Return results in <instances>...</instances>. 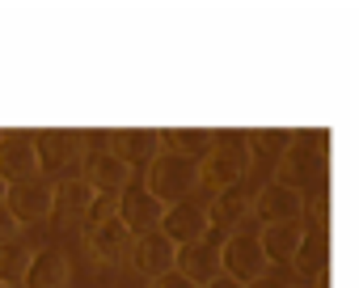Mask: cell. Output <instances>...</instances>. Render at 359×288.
Here are the masks:
<instances>
[{
	"mask_svg": "<svg viewBox=\"0 0 359 288\" xmlns=\"http://www.w3.org/2000/svg\"><path fill=\"white\" fill-rule=\"evenodd\" d=\"M220 267H224V275H233V280H241V284H250V280H258V275L271 271V263H266V254H262L254 229L229 233V242L220 246Z\"/></svg>",
	"mask_w": 359,
	"mask_h": 288,
	"instance_id": "cell-7",
	"label": "cell"
},
{
	"mask_svg": "<svg viewBox=\"0 0 359 288\" xmlns=\"http://www.w3.org/2000/svg\"><path fill=\"white\" fill-rule=\"evenodd\" d=\"M304 225L300 221H279V225H262L258 229V246L266 254V263H292L296 254V242H300Z\"/></svg>",
	"mask_w": 359,
	"mask_h": 288,
	"instance_id": "cell-21",
	"label": "cell"
},
{
	"mask_svg": "<svg viewBox=\"0 0 359 288\" xmlns=\"http://www.w3.org/2000/svg\"><path fill=\"white\" fill-rule=\"evenodd\" d=\"M173 254H177V246L165 237V233H144V237H135V246H131V267L140 271V275H161V271H173Z\"/></svg>",
	"mask_w": 359,
	"mask_h": 288,
	"instance_id": "cell-18",
	"label": "cell"
},
{
	"mask_svg": "<svg viewBox=\"0 0 359 288\" xmlns=\"http://www.w3.org/2000/svg\"><path fill=\"white\" fill-rule=\"evenodd\" d=\"M5 208H9V216H13L18 225L51 221V178L34 174V178H22V183H9Z\"/></svg>",
	"mask_w": 359,
	"mask_h": 288,
	"instance_id": "cell-8",
	"label": "cell"
},
{
	"mask_svg": "<svg viewBox=\"0 0 359 288\" xmlns=\"http://www.w3.org/2000/svg\"><path fill=\"white\" fill-rule=\"evenodd\" d=\"M110 149L127 166H135V162L148 166L161 153V140H156V127H123V131H110Z\"/></svg>",
	"mask_w": 359,
	"mask_h": 288,
	"instance_id": "cell-20",
	"label": "cell"
},
{
	"mask_svg": "<svg viewBox=\"0 0 359 288\" xmlns=\"http://www.w3.org/2000/svg\"><path fill=\"white\" fill-rule=\"evenodd\" d=\"M148 288H195V284L187 275H177V271H161V275L148 280Z\"/></svg>",
	"mask_w": 359,
	"mask_h": 288,
	"instance_id": "cell-27",
	"label": "cell"
},
{
	"mask_svg": "<svg viewBox=\"0 0 359 288\" xmlns=\"http://www.w3.org/2000/svg\"><path fill=\"white\" fill-rule=\"evenodd\" d=\"M203 288H245L241 280H233V275H216L212 284H203Z\"/></svg>",
	"mask_w": 359,
	"mask_h": 288,
	"instance_id": "cell-29",
	"label": "cell"
},
{
	"mask_svg": "<svg viewBox=\"0 0 359 288\" xmlns=\"http://www.w3.org/2000/svg\"><path fill=\"white\" fill-rule=\"evenodd\" d=\"M30 254H34L30 242H5V246H0V284H5V288L22 284L26 267H30Z\"/></svg>",
	"mask_w": 359,
	"mask_h": 288,
	"instance_id": "cell-22",
	"label": "cell"
},
{
	"mask_svg": "<svg viewBox=\"0 0 359 288\" xmlns=\"http://www.w3.org/2000/svg\"><path fill=\"white\" fill-rule=\"evenodd\" d=\"M161 204L140 187V183H127L123 191H118V212H114V221L131 233V237H144V233H152L156 225H161Z\"/></svg>",
	"mask_w": 359,
	"mask_h": 288,
	"instance_id": "cell-9",
	"label": "cell"
},
{
	"mask_svg": "<svg viewBox=\"0 0 359 288\" xmlns=\"http://www.w3.org/2000/svg\"><path fill=\"white\" fill-rule=\"evenodd\" d=\"M76 174L85 178V187H89L93 195H118L127 183H135L131 166H127L114 149H85Z\"/></svg>",
	"mask_w": 359,
	"mask_h": 288,
	"instance_id": "cell-5",
	"label": "cell"
},
{
	"mask_svg": "<svg viewBox=\"0 0 359 288\" xmlns=\"http://www.w3.org/2000/svg\"><path fill=\"white\" fill-rule=\"evenodd\" d=\"M156 140H161L165 153L203 162V153L216 144V131H208V127H156Z\"/></svg>",
	"mask_w": 359,
	"mask_h": 288,
	"instance_id": "cell-19",
	"label": "cell"
},
{
	"mask_svg": "<svg viewBox=\"0 0 359 288\" xmlns=\"http://www.w3.org/2000/svg\"><path fill=\"white\" fill-rule=\"evenodd\" d=\"M22 284L26 288H72V254L64 246H34Z\"/></svg>",
	"mask_w": 359,
	"mask_h": 288,
	"instance_id": "cell-10",
	"label": "cell"
},
{
	"mask_svg": "<svg viewBox=\"0 0 359 288\" xmlns=\"http://www.w3.org/2000/svg\"><path fill=\"white\" fill-rule=\"evenodd\" d=\"M203 212H208V229L241 233V229H250V221H254V191H250L245 183L224 187V191H216V195L203 204Z\"/></svg>",
	"mask_w": 359,
	"mask_h": 288,
	"instance_id": "cell-6",
	"label": "cell"
},
{
	"mask_svg": "<svg viewBox=\"0 0 359 288\" xmlns=\"http://www.w3.org/2000/svg\"><path fill=\"white\" fill-rule=\"evenodd\" d=\"M140 187H144L161 208H173V204H182V199L195 195V187H199V162L177 157V153H165V149H161V153L144 166Z\"/></svg>",
	"mask_w": 359,
	"mask_h": 288,
	"instance_id": "cell-3",
	"label": "cell"
},
{
	"mask_svg": "<svg viewBox=\"0 0 359 288\" xmlns=\"http://www.w3.org/2000/svg\"><path fill=\"white\" fill-rule=\"evenodd\" d=\"M34 140V157H39V170L47 174H76L81 157H85V131H72V127H47V131H30Z\"/></svg>",
	"mask_w": 359,
	"mask_h": 288,
	"instance_id": "cell-4",
	"label": "cell"
},
{
	"mask_svg": "<svg viewBox=\"0 0 359 288\" xmlns=\"http://www.w3.org/2000/svg\"><path fill=\"white\" fill-rule=\"evenodd\" d=\"M173 271H177V275H187L195 288L212 284L216 275H224V267H220V242L203 237V242H191V246H177V254H173Z\"/></svg>",
	"mask_w": 359,
	"mask_h": 288,
	"instance_id": "cell-12",
	"label": "cell"
},
{
	"mask_svg": "<svg viewBox=\"0 0 359 288\" xmlns=\"http://www.w3.org/2000/svg\"><path fill=\"white\" fill-rule=\"evenodd\" d=\"M156 233H165L173 246H191V242H203L212 229H208V212H203V204L182 199V204H173V208L161 212Z\"/></svg>",
	"mask_w": 359,
	"mask_h": 288,
	"instance_id": "cell-11",
	"label": "cell"
},
{
	"mask_svg": "<svg viewBox=\"0 0 359 288\" xmlns=\"http://www.w3.org/2000/svg\"><path fill=\"white\" fill-rule=\"evenodd\" d=\"M5 242H22V225L9 216V208H0V246Z\"/></svg>",
	"mask_w": 359,
	"mask_h": 288,
	"instance_id": "cell-26",
	"label": "cell"
},
{
	"mask_svg": "<svg viewBox=\"0 0 359 288\" xmlns=\"http://www.w3.org/2000/svg\"><path fill=\"white\" fill-rule=\"evenodd\" d=\"M300 225H304V229H330V191H325V187H317V191L304 195V204H300Z\"/></svg>",
	"mask_w": 359,
	"mask_h": 288,
	"instance_id": "cell-23",
	"label": "cell"
},
{
	"mask_svg": "<svg viewBox=\"0 0 359 288\" xmlns=\"http://www.w3.org/2000/svg\"><path fill=\"white\" fill-rule=\"evenodd\" d=\"M0 288H5V284H0Z\"/></svg>",
	"mask_w": 359,
	"mask_h": 288,
	"instance_id": "cell-32",
	"label": "cell"
},
{
	"mask_svg": "<svg viewBox=\"0 0 359 288\" xmlns=\"http://www.w3.org/2000/svg\"><path fill=\"white\" fill-rule=\"evenodd\" d=\"M292 288H313V284H292Z\"/></svg>",
	"mask_w": 359,
	"mask_h": 288,
	"instance_id": "cell-31",
	"label": "cell"
},
{
	"mask_svg": "<svg viewBox=\"0 0 359 288\" xmlns=\"http://www.w3.org/2000/svg\"><path fill=\"white\" fill-rule=\"evenodd\" d=\"M114 212H118V195H93L89 208H85L81 229H89V225H106V221H114Z\"/></svg>",
	"mask_w": 359,
	"mask_h": 288,
	"instance_id": "cell-25",
	"label": "cell"
},
{
	"mask_svg": "<svg viewBox=\"0 0 359 288\" xmlns=\"http://www.w3.org/2000/svg\"><path fill=\"white\" fill-rule=\"evenodd\" d=\"M330 170V131H292L287 149L275 157V183L304 195V187H317Z\"/></svg>",
	"mask_w": 359,
	"mask_h": 288,
	"instance_id": "cell-1",
	"label": "cell"
},
{
	"mask_svg": "<svg viewBox=\"0 0 359 288\" xmlns=\"http://www.w3.org/2000/svg\"><path fill=\"white\" fill-rule=\"evenodd\" d=\"M287 140H292V127H258V131L250 136V149H254V157H258V153L279 157V153L287 149Z\"/></svg>",
	"mask_w": 359,
	"mask_h": 288,
	"instance_id": "cell-24",
	"label": "cell"
},
{
	"mask_svg": "<svg viewBox=\"0 0 359 288\" xmlns=\"http://www.w3.org/2000/svg\"><path fill=\"white\" fill-rule=\"evenodd\" d=\"M5 195H9V183H5V178H0V208H5Z\"/></svg>",
	"mask_w": 359,
	"mask_h": 288,
	"instance_id": "cell-30",
	"label": "cell"
},
{
	"mask_svg": "<svg viewBox=\"0 0 359 288\" xmlns=\"http://www.w3.org/2000/svg\"><path fill=\"white\" fill-rule=\"evenodd\" d=\"M245 288H292V280H287V275H275V271H266V275L250 280Z\"/></svg>",
	"mask_w": 359,
	"mask_h": 288,
	"instance_id": "cell-28",
	"label": "cell"
},
{
	"mask_svg": "<svg viewBox=\"0 0 359 288\" xmlns=\"http://www.w3.org/2000/svg\"><path fill=\"white\" fill-rule=\"evenodd\" d=\"M250 166H254L250 136H241V131H216V144L199 162V187H208L212 195L224 191V187H237V183H245Z\"/></svg>",
	"mask_w": 359,
	"mask_h": 288,
	"instance_id": "cell-2",
	"label": "cell"
},
{
	"mask_svg": "<svg viewBox=\"0 0 359 288\" xmlns=\"http://www.w3.org/2000/svg\"><path fill=\"white\" fill-rule=\"evenodd\" d=\"M34 174H39V157H34L30 131H0V178L22 183Z\"/></svg>",
	"mask_w": 359,
	"mask_h": 288,
	"instance_id": "cell-14",
	"label": "cell"
},
{
	"mask_svg": "<svg viewBox=\"0 0 359 288\" xmlns=\"http://www.w3.org/2000/svg\"><path fill=\"white\" fill-rule=\"evenodd\" d=\"M131 246H135V237L118 221H106V225H89L85 229V250L102 267H123L131 258Z\"/></svg>",
	"mask_w": 359,
	"mask_h": 288,
	"instance_id": "cell-13",
	"label": "cell"
},
{
	"mask_svg": "<svg viewBox=\"0 0 359 288\" xmlns=\"http://www.w3.org/2000/svg\"><path fill=\"white\" fill-rule=\"evenodd\" d=\"M300 204H304L300 191H292V187H283V183L271 178V183L258 187V195H254V221H262V225L300 221Z\"/></svg>",
	"mask_w": 359,
	"mask_h": 288,
	"instance_id": "cell-16",
	"label": "cell"
},
{
	"mask_svg": "<svg viewBox=\"0 0 359 288\" xmlns=\"http://www.w3.org/2000/svg\"><path fill=\"white\" fill-rule=\"evenodd\" d=\"M89 199H93V191L85 187L81 174L55 178V183H51V221H55V225H81Z\"/></svg>",
	"mask_w": 359,
	"mask_h": 288,
	"instance_id": "cell-15",
	"label": "cell"
},
{
	"mask_svg": "<svg viewBox=\"0 0 359 288\" xmlns=\"http://www.w3.org/2000/svg\"><path fill=\"white\" fill-rule=\"evenodd\" d=\"M292 267L304 284L330 275V229H304L300 242H296V254H292Z\"/></svg>",
	"mask_w": 359,
	"mask_h": 288,
	"instance_id": "cell-17",
	"label": "cell"
}]
</instances>
